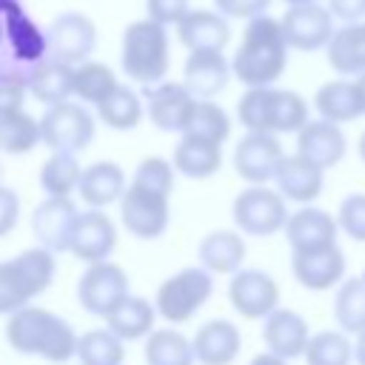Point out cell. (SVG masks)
<instances>
[{
  "label": "cell",
  "instance_id": "1",
  "mask_svg": "<svg viewBox=\"0 0 365 365\" xmlns=\"http://www.w3.org/2000/svg\"><path fill=\"white\" fill-rule=\"evenodd\" d=\"M288 40L282 31V20L268 14H257L248 20L242 31V43L231 60L234 77L242 86H274L288 63Z\"/></svg>",
  "mask_w": 365,
  "mask_h": 365
},
{
  "label": "cell",
  "instance_id": "2",
  "mask_svg": "<svg viewBox=\"0 0 365 365\" xmlns=\"http://www.w3.org/2000/svg\"><path fill=\"white\" fill-rule=\"evenodd\" d=\"M54 251L40 245V248H26L17 257L0 262V314H14L29 305L37 294H43L54 282Z\"/></svg>",
  "mask_w": 365,
  "mask_h": 365
},
{
  "label": "cell",
  "instance_id": "3",
  "mask_svg": "<svg viewBox=\"0 0 365 365\" xmlns=\"http://www.w3.org/2000/svg\"><path fill=\"white\" fill-rule=\"evenodd\" d=\"M123 71L143 83L154 86L168 71V34L165 26L145 17L125 29L123 34Z\"/></svg>",
  "mask_w": 365,
  "mask_h": 365
},
{
  "label": "cell",
  "instance_id": "4",
  "mask_svg": "<svg viewBox=\"0 0 365 365\" xmlns=\"http://www.w3.org/2000/svg\"><path fill=\"white\" fill-rule=\"evenodd\" d=\"M211 291H214V274L205 265L182 268L171 274L165 282H160L154 305L163 319H168L171 325H180V322H188L208 302Z\"/></svg>",
  "mask_w": 365,
  "mask_h": 365
},
{
  "label": "cell",
  "instance_id": "5",
  "mask_svg": "<svg viewBox=\"0 0 365 365\" xmlns=\"http://www.w3.org/2000/svg\"><path fill=\"white\" fill-rule=\"evenodd\" d=\"M288 200L279 194V188L268 185H248L234 197L231 217L240 231L251 237H271L285 228L288 222Z\"/></svg>",
  "mask_w": 365,
  "mask_h": 365
},
{
  "label": "cell",
  "instance_id": "6",
  "mask_svg": "<svg viewBox=\"0 0 365 365\" xmlns=\"http://www.w3.org/2000/svg\"><path fill=\"white\" fill-rule=\"evenodd\" d=\"M94 117L77 103H54L40 120V137L51 151H83L94 140Z\"/></svg>",
  "mask_w": 365,
  "mask_h": 365
},
{
  "label": "cell",
  "instance_id": "7",
  "mask_svg": "<svg viewBox=\"0 0 365 365\" xmlns=\"http://www.w3.org/2000/svg\"><path fill=\"white\" fill-rule=\"evenodd\" d=\"M120 220L140 240H157L168 228V194L131 182L120 197Z\"/></svg>",
  "mask_w": 365,
  "mask_h": 365
},
{
  "label": "cell",
  "instance_id": "8",
  "mask_svg": "<svg viewBox=\"0 0 365 365\" xmlns=\"http://www.w3.org/2000/svg\"><path fill=\"white\" fill-rule=\"evenodd\" d=\"M77 297L80 305L88 314L108 317L125 297H128V277L120 265L103 259V262H88L77 282Z\"/></svg>",
  "mask_w": 365,
  "mask_h": 365
},
{
  "label": "cell",
  "instance_id": "9",
  "mask_svg": "<svg viewBox=\"0 0 365 365\" xmlns=\"http://www.w3.org/2000/svg\"><path fill=\"white\" fill-rule=\"evenodd\" d=\"M228 302L245 319H265L274 308H279V285L259 268H240L231 274Z\"/></svg>",
  "mask_w": 365,
  "mask_h": 365
},
{
  "label": "cell",
  "instance_id": "10",
  "mask_svg": "<svg viewBox=\"0 0 365 365\" xmlns=\"http://www.w3.org/2000/svg\"><path fill=\"white\" fill-rule=\"evenodd\" d=\"M282 157L285 154L277 134L248 131L234 148V171L251 185H265L268 180H274Z\"/></svg>",
  "mask_w": 365,
  "mask_h": 365
},
{
  "label": "cell",
  "instance_id": "11",
  "mask_svg": "<svg viewBox=\"0 0 365 365\" xmlns=\"http://www.w3.org/2000/svg\"><path fill=\"white\" fill-rule=\"evenodd\" d=\"M48 40V54L54 60H63L68 66H77L83 60H88V54L97 46V29L94 23L80 14V11H66L60 17H54V23L46 31Z\"/></svg>",
  "mask_w": 365,
  "mask_h": 365
},
{
  "label": "cell",
  "instance_id": "12",
  "mask_svg": "<svg viewBox=\"0 0 365 365\" xmlns=\"http://www.w3.org/2000/svg\"><path fill=\"white\" fill-rule=\"evenodd\" d=\"M334 11L319 6L317 0L311 3H297L282 14V31L291 48L299 51H317L322 46H328V40L334 37V23H331Z\"/></svg>",
  "mask_w": 365,
  "mask_h": 365
},
{
  "label": "cell",
  "instance_id": "13",
  "mask_svg": "<svg viewBox=\"0 0 365 365\" xmlns=\"http://www.w3.org/2000/svg\"><path fill=\"white\" fill-rule=\"evenodd\" d=\"M345 268H348V262L336 242L291 254V274L308 291H328V288L339 285L345 279Z\"/></svg>",
  "mask_w": 365,
  "mask_h": 365
},
{
  "label": "cell",
  "instance_id": "14",
  "mask_svg": "<svg viewBox=\"0 0 365 365\" xmlns=\"http://www.w3.org/2000/svg\"><path fill=\"white\" fill-rule=\"evenodd\" d=\"M114 245H117V228L108 220V214H103V208H88L77 214L66 251H71L83 262H103L108 259Z\"/></svg>",
  "mask_w": 365,
  "mask_h": 365
},
{
  "label": "cell",
  "instance_id": "15",
  "mask_svg": "<svg viewBox=\"0 0 365 365\" xmlns=\"http://www.w3.org/2000/svg\"><path fill=\"white\" fill-rule=\"evenodd\" d=\"M282 231H285L291 251H311V248L334 245L342 228H339L336 217H331L328 211L308 202V205L297 208L294 214H288V222Z\"/></svg>",
  "mask_w": 365,
  "mask_h": 365
},
{
  "label": "cell",
  "instance_id": "16",
  "mask_svg": "<svg viewBox=\"0 0 365 365\" xmlns=\"http://www.w3.org/2000/svg\"><path fill=\"white\" fill-rule=\"evenodd\" d=\"M345 151H348V140H345L339 123L319 117V120H308L297 131V154L308 157L311 163H317L325 171L339 165Z\"/></svg>",
  "mask_w": 365,
  "mask_h": 365
},
{
  "label": "cell",
  "instance_id": "17",
  "mask_svg": "<svg viewBox=\"0 0 365 365\" xmlns=\"http://www.w3.org/2000/svg\"><path fill=\"white\" fill-rule=\"evenodd\" d=\"M274 182L279 188V194L288 202H299L308 205L322 194L325 185V168H319L317 163H311L302 154H285L279 160V168L274 174Z\"/></svg>",
  "mask_w": 365,
  "mask_h": 365
},
{
  "label": "cell",
  "instance_id": "18",
  "mask_svg": "<svg viewBox=\"0 0 365 365\" xmlns=\"http://www.w3.org/2000/svg\"><path fill=\"white\" fill-rule=\"evenodd\" d=\"M77 214L80 211L71 202V197H46L31 211V231H34L37 242L51 251H66Z\"/></svg>",
  "mask_w": 365,
  "mask_h": 365
},
{
  "label": "cell",
  "instance_id": "19",
  "mask_svg": "<svg viewBox=\"0 0 365 365\" xmlns=\"http://www.w3.org/2000/svg\"><path fill=\"white\" fill-rule=\"evenodd\" d=\"M197 97L188 91L185 83H154L148 88V117L163 131H180L185 128Z\"/></svg>",
  "mask_w": 365,
  "mask_h": 365
},
{
  "label": "cell",
  "instance_id": "20",
  "mask_svg": "<svg viewBox=\"0 0 365 365\" xmlns=\"http://www.w3.org/2000/svg\"><path fill=\"white\" fill-rule=\"evenodd\" d=\"M262 339L268 345V351L285 356V359H297L305 356L311 331L302 314L291 311V308H274L265 319H262Z\"/></svg>",
  "mask_w": 365,
  "mask_h": 365
},
{
  "label": "cell",
  "instance_id": "21",
  "mask_svg": "<svg viewBox=\"0 0 365 365\" xmlns=\"http://www.w3.org/2000/svg\"><path fill=\"white\" fill-rule=\"evenodd\" d=\"M231 74L234 68L228 66L222 51H188V60L182 66V83L197 100H211L214 94H220L228 86Z\"/></svg>",
  "mask_w": 365,
  "mask_h": 365
},
{
  "label": "cell",
  "instance_id": "22",
  "mask_svg": "<svg viewBox=\"0 0 365 365\" xmlns=\"http://www.w3.org/2000/svg\"><path fill=\"white\" fill-rule=\"evenodd\" d=\"M177 37L188 51H222L228 46L231 29L228 20L217 11L188 9L185 17L177 23Z\"/></svg>",
  "mask_w": 365,
  "mask_h": 365
},
{
  "label": "cell",
  "instance_id": "23",
  "mask_svg": "<svg viewBox=\"0 0 365 365\" xmlns=\"http://www.w3.org/2000/svg\"><path fill=\"white\" fill-rule=\"evenodd\" d=\"M191 345H194V356L202 365H231L240 356L242 336H240V328L234 322L208 319L205 325L197 328Z\"/></svg>",
  "mask_w": 365,
  "mask_h": 365
},
{
  "label": "cell",
  "instance_id": "24",
  "mask_svg": "<svg viewBox=\"0 0 365 365\" xmlns=\"http://www.w3.org/2000/svg\"><path fill=\"white\" fill-rule=\"evenodd\" d=\"M54 317L57 314H51L46 308H34V305H26V308L9 314V322H6V339H9V345L17 354L40 356L43 342L48 336V328H51Z\"/></svg>",
  "mask_w": 365,
  "mask_h": 365
},
{
  "label": "cell",
  "instance_id": "25",
  "mask_svg": "<svg viewBox=\"0 0 365 365\" xmlns=\"http://www.w3.org/2000/svg\"><path fill=\"white\" fill-rule=\"evenodd\" d=\"M328 66L342 77H356L365 71V20L348 23L328 40Z\"/></svg>",
  "mask_w": 365,
  "mask_h": 365
},
{
  "label": "cell",
  "instance_id": "26",
  "mask_svg": "<svg viewBox=\"0 0 365 365\" xmlns=\"http://www.w3.org/2000/svg\"><path fill=\"white\" fill-rule=\"evenodd\" d=\"M77 191H80L83 202L91 205V208L111 205L125 191V174H123V168L117 163H106V160L103 163H91L88 168H83Z\"/></svg>",
  "mask_w": 365,
  "mask_h": 365
},
{
  "label": "cell",
  "instance_id": "27",
  "mask_svg": "<svg viewBox=\"0 0 365 365\" xmlns=\"http://www.w3.org/2000/svg\"><path fill=\"white\" fill-rule=\"evenodd\" d=\"M197 254H200V265H205L211 274H234L245 259V240L237 231L220 228L200 240Z\"/></svg>",
  "mask_w": 365,
  "mask_h": 365
},
{
  "label": "cell",
  "instance_id": "28",
  "mask_svg": "<svg viewBox=\"0 0 365 365\" xmlns=\"http://www.w3.org/2000/svg\"><path fill=\"white\" fill-rule=\"evenodd\" d=\"M220 165H222L220 143H211V140H202V137L182 134V140L174 145V168H177L182 177L205 180V177L217 174Z\"/></svg>",
  "mask_w": 365,
  "mask_h": 365
},
{
  "label": "cell",
  "instance_id": "29",
  "mask_svg": "<svg viewBox=\"0 0 365 365\" xmlns=\"http://www.w3.org/2000/svg\"><path fill=\"white\" fill-rule=\"evenodd\" d=\"M314 108L319 111V117H325L331 123H339V125L362 117V103H359L354 80H328V83H322L314 94Z\"/></svg>",
  "mask_w": 365,
  "mask_h": 365
},
{
  "label": "cell",
  "instance_id": "30",
  "mask_svg": "<svg viewBox=\"0 0 365 365\" xmlns=\"http://www.w3.org/2000/svg\"><path fill=\"white\" fill-rule=\"evenodd\" d=\"M154 317H157V305H151L143 297H125L106 319V325L120 336V339H143L154 331Z\"/></svg>",
  "mask_w": 365,
  "mask_h": 365
},
{
  "label": "cell",
  "instance_id": "31",
  "mask_svg": "<svg viewBox=\"0 0 365 365\" xmlns=\"http://www.w3.org/2000/svg\"><path fill=\"white\" fill-rule=\"evenodd\" d=\"M29 91L40 100V103H63L74 94V66L63 63V60H43L31 77H29Z\"/></svg>",
  "mask_w": 365,
  "mask_h": 365
},
{
  "label": "cell",
  "instance_id": "32",
  "mask_svg": "<svg viewBox=\"0 0 365 365\" xmlns=\"http://www.w3.org/2000/svg\"><path fill=\"white\" fill-rule=\"evenodd\" d=\"M194 345L174 328L151 331L145 336V365H194Z\"/></svg>",
  "mask_w": 365,
  "mask_h": 365
},
{
  "label": "cell",
  "instance_id": "33",
  "mask_svg": "<svg viewBox=\"0 0 365 365\" xmlns=\"http://www.w3.org/2000/svg\"><path fill=\"white\" fill-rule=\"evenodd\" d=\"M334 319L348 334L365 331V274L339 282L334 297Z\"/></svg>",
  "mask_w": 365,
  "mask_h": 365
},
{
  "label": "cell",
  "instance_id": "34",
  "mask_svg": "<svg viewBox=\"0 0 365 365\" xmlns=\"http://www.w3.org/2000/svg\"><path fill=\"white\" fill-rule=\"evenodd\" d=\"M83 168L71 151H54L40 165V188L48 197H71V191L80 185Z\"/></svg>",
  "mask_w": 365,
  "mask_h": 365
},
{
  "label": "cell",
  "instance_id": "35",
  "mask_svg": "<svg viewBox=\"0 0 365 365\" xmlns=\"http://www.w3.org/2000/svg\"><path fill=\"white\" fill-rule=\"evenodd\" d=\"M37 143H43L40 120L26 114L23 108L0 114V151H6V154H26Z\"/></svg>",
  "mask_w": 365,
  "mask_h": 365
},
{
  "label": "cell",
  "instance_id": "36",
  "mask_svg": "<svg viewBox=\"0 0 365 365\" xmlns=\"http://www.w3.org/2000/svg\"><path fill=\"white\" fill-rule=\"evenodd\" d=\"M123 342L125 339H120L108 325L86 331L77 342L80 365H123V359H125Z\"/></svg>",
  "mask_w": 365,
  "mask_h": 365
},
{
  "label": "cell",
  "instance_id": "37",
  "mask_svg": "<svg viewBox=\"0 0 365 365\" xmlns=\"http://www.w3.org/2000/svg\"><path fill=\"white\" fill-rule=\"evenodd\" d=\"M97 114H100V120L108 128L128 131V128H134L143 120V103H140V97L128 86H120L117 83V88L106 100L97 103Z\"/></svg>",
  "mask_w": 365,
  "mask_h": 365
},
{
  "label": "cell",
  "instance_id": "38",
  "mask_svg": "<svg viewBox=\"0 0 365 365\" xmlns=\"http://www.w3.org/2000/svg\"><path fill=\"white\" fill-rule=\"evenodd\" d=\"M354 359V342L348 339V331H319L311 334L305 348V365H351Z\"/></svg>",
  "mask_w": 365,
  "mask_h": 365
},
{
  "label": "cell",
  "instance_id": "39",
  "mask_svg": "<svg viewBox=\"0 0 365 365\" xmlns=\"http://www.w3.org/2000/svg\"><path fill=\"white\" fill-rule=\"evenodd\" d=\"M117 88V77L106 63L97 60H83L74 66V94L83 103H100Z\"/></svg>",
  "mask_w": 365,
  "mask_h": 365
},
{
  "label": "cell",
  "instance_id": "40",
  "mask_svg": "<svg viewBox=\"0 0 365 365\" xmlns=\"http://www.w3.org/2000/svg\"><path fill=\"white\" fill-rule=\"evenodd\" d=\"M182 134H191V137H202V140H211V143H225L228 134H231V120L228 114L211 103V100H197L194 103V111L182 128Z\"/></svg>",
  "mask_w": 365,
  "mask_h": 365
},
{
  "label": "cell",
  "instance_id": "41",
  "mask_svg": "<svg viewBox=\"0 0 365 365\" xmlns=\"http://www.w3.org/2000/svg\"><path fill=\"white\" fill-rule=\"evenodd\" d=\"M271 111H274V86H248V91L237 103V117L245 131H271Z\"/></svg>",
  "mask_w": 365,
  "mask_h": 365
},
{
  "label": "cell",
  "instance_id": "42",
  "mask_svg": "<svg viewBox=\"0 0 365 365\" xmlns=\"http://www.w3.org/2000/svg\"><path fill=\"white\" fill-rule=\"evenodd\" d=\"M308 123V103L302 94L291 88H274V111H271V125L274 134H297Z\"/></svg>",
  "mask_w": 365,
  "mask_h": 365
},
{
  "label": "cell",
  "instance_id": "43",
  "mask_svg": "<svg viewBox=\"0 0 365 365\" xmlns=\"http://www.w3.org/2000/svg\"><path fill=\"white\" fill-rule=\"evenodd\" d=\"M174 171H177L174 163H165L163 157H145L134 171V182L145 185V188H154V191H163V194H171Z\"/></svg>",
  "mask_w": 365,
  "mask_h": 365
},
{
  "label": "cell",
  "instance_id": "44",
  "mask_svg": "<svg viewBox=\"0 0 365 365\" xmlns=\"http://www.w3.org/2000/svg\"><path fill=\"white\" fill-rule=\"evenodd\" d=\"M336 222L339 228L354 240V242H365V194H348L339 208H336Z\"/></svg>",
  "mask_w": 365,
  "mask_h": 365
},
{
  "label": "cell",
  "instance_id": "45",
  "mask_svg": "<svg viewBox=\"0 0 365 365\" xmlns=\"http://www.w3.org/2000/svg\"><path fill=\"white\" fill-rule=\"evenodd\" d=\"M145 9H148V17L168 26V23H180L188 11V0H145Z\"/></svg>",
  "mask_w": 365,
  "mask_h": 365
},
{
  "label": "cell",
  "instance_id": "46",
  "mask_svg": "<svg viewBox=\"0 0 365 365\" xmlns=\"http://www.w3.org/2000/svg\"><path fill=\"white\" fill-rule=\"evenodd\" d=\"M26 91H29V83H26V80L0 77V114H9V111L23 108Z\"/></svg>",
  "mask_w": 365,
  "mask_h": 365
},
{
  "label": "cell",
  "instance_id": "47",
  "mask_svg": "<svg viewBox=\"0 0 365 365\" xmlns=\"http://www.w3.org/2000/svg\"><path fill=\"white\" fill-rule=\"evenodd\" d=\"M17 217H20V197H17V191L9 188V185H0V237H6L17 225Z\"/></svg>",
  "mask_w": 365,
  "mask_h": 365
},
{
  "label": "cell",
  "instance_id": "48",
  "mask_svg": "<svg viewBox=\"0 0 365 365\" xmlns=\"http://www.w3.org/2000/svg\"><path fill=\"white\" fill-rule=\"evenodd\" d=\"M214 3H217V9L225 17H245V20H251L257 14H265L271 0H214Z\"/></svg>",
  "mask_w": 365,
  "mask_h": 365
},
{
  "label": "cell",
  "instance_id": "49",
  "mask_svg": "<svg viewBox=\"0 0 365 365\" xmlns=\"http://www.w3.org/2000/svg\"><path fill=\"white\" fill-rule=\"evenodd\" d=\"M331 11L345 23H356L365 17V0H331Z\"/></svg>",
  "mask_w": 365,
  "mask_h": 365
},
{
  "label": "cell",
  "instance_id": "50",
  "mask_svg": "<svg viewBox=\"0 0 365 365\" xmlns=\"http://www.w3.org/2000/svg\"><path fill=\"white\" fill-rule=\"evenodd\" d=\"M251 365H288V359L279 356V354H274V351H265V354H257L251 359Z\"/></svg>",
  "mask_w": 365,
  "mask_h": 365
},
{
  "label": "cell",
  "instance_id": "51",
  "mask_svg": "<svg viewBox=\"0 0 365 365\" xmlns=\"http://www.w3.org/2000/svg\"><path fill=\"white\" fill-rule=\"evenodd\" d=\"M354 359H356V365H365V331L356 334V342H354Z\"/></svg>",
  "mask_w": 365,
  "mask_h": 365
},
{
  "label": "cell",
  "instance_id": "52",
  "mask_svg": "<svg viewBox=\"0 0 365 365\" xmlns=\"http://www.w3.org/2000/svg\"><path fill=\"white\" fill-rule=\"evenodd\" d=\"M354 86H356V94H359V103H362V114H365V71L354 77Z\"/></svg>",
  "mask_w": 365,
  "mask_h": 365
},
{
  "label": "cell",
  "instance_id": "53",
  "mask_svg": "<svg viewBox=\"0 0 365 365\" xmlns=\"http://www.w3.org/2000/svg\"><path fill=\"white\" fill-rule=\"evenodd\" d=\"M356 154H359V160L365 163V131L359 134V143H356Z\"/></svg>",
  "mask_w": 365,
  "mask_h": 365
},
{
  "label": "cell",
  "instance_id": "54",
  "mask_svg": "<svg viewBox=\"0 0 365 365\" xmlns=\"http://www.w3.org/2000/svg\"><path fill=\"white\" fill-rule=\"evenodd\" d=\"M288 6H297V3H311V0H285Z\"/></svg>",
  "mask_w": 365,
  "mask_h": 365
},
{
  "label": "cell",
  "instance_id": "55",
  "mask_svg": "<svg viewBox=\"0 0 365 365\" xmlns=\"http://www.w3.org/2000/svg\"><path fill=\"white\" fill-rule=\"evenodd\" d=\"M0 174H3V171H0Z\"/></svg>",
  "mask_w": 365,
  "mask_h": 365
}]
</instances>
